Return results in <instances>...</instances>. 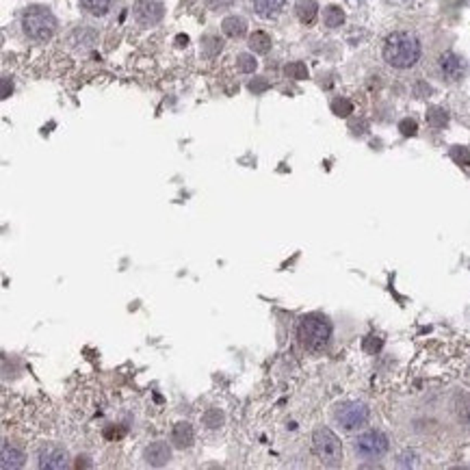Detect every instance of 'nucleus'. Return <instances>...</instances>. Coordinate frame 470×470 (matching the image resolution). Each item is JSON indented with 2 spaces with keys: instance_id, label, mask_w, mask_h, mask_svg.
Instances as JSON below:
<instances>
[{
  "instance_id": "aec40b11",
  "label": "nucleus",
  "mask_w": 470,
  "mask_h": 470,
  "mask_svg": "<svg viewBox=\"0 0 470 470\" xmlns=\"http://www.w3.org/2000/svg\"><path fill=\"white\" fill-rule=\"evenodd\" d=\"M323 22H326V26H330V28L343 26V22H345V11L340 9V7H336V5H332V7H328L326 11H323Z\"/></svg>"
},
{
  "instance_id": "6ab92c4d",
  "label": "nucleus",
  "mask_w": 470,
  "mask_h": 470,
  "mask_svg": "<svg viewBox=\"0 0 470 470\" xmlns=\"http://www.w3.org/2000/svg\"><path fill=\"white\" fill-rule=\"evenodd\" d=\"M250 48L256 55H267L271 50V37L265 33V30H256V33L250 37Z\"/></svg>"
},
{
  "instance_id": "393cba45",
  "label": "nucleus",
  "mask_w": 470,
  "mask_h": 470,
  "mask_svg": "<svg viewBox=\"0 0 470 470\" xmlns=\"http://www.w3.org/2000/svg\"><path fill=\"white\" fill-rule=\"evenodd\" d=\"M332 111L336 113L338 118H347V115H351V113H353V104L347 98H336L332 102Z\"/></svg>"
},
{
  "instance_id": "7ed1b4c3",
  "label": "nucleus",
  "mask_w": 470,
  "mask_h": 470,
  "mask_svg": "<svg viewBox=\"0 0 470 470\" xmlns=\"http://www.w3.org/2000/svg\"><path fill=\"white\" fill-rule=\"evenodd\" d=\"M22 30L28 39L48 41V39H53L55 30H57V18L53 15L50 9H46L41 5H33L22 13Z\"/></svg>"
},
{
  "instance_id": "412c9836",
  "label": "nucleus",
  "mask_w": 470,
  "mask_h": 470,
  "mask_svg": "<svg viewBox=\"0 0 470 470\" xmlns=\"http://www.w3.org/2000/svg\"><path fill=\"white\" fill-rule=\"evenodd\" d=\"M223 420H225V416L219 408H210L202 414V423L206 429H219L223 425Z\"/></svg>"
},
{
  "instance_id": "6e6552de",
  "label": "nucleus",
  "mask_w": 470,
  "mask_h": 470,
  "mask_svg": "<svg viewBox=\"0 0 470 470\" xmlns=\"http://www.w3.org/2000/svg\"><path fill=\"white\" fill-rule=\"evenodd\" d=\"M37 466L39 468H48V470H61L70 466V455L68 451L59 446V444H46L39 449L37 455Z\"/></svg>"
},
{
  "instance_id": "b1692460",
  "label": "nucleus",
  "mask_w": 470,
  "mask_h": 470,
  "mask_svg": "<svg viewBox=\"0 0 470 470\" xmlns=\"http://www.w3.org/2000/svg\"><path fill=\"white\" fill-rule=\"evenodd\" d=\"M256 59H254V55H247V53H243V55H238L236 57V68H238V72H243V74H252V72H256Z\"/></svg>"
},
{
  "instance_id": "4468645a",
  "label": "nucleus",
  "mask_w": 470,
  "mask_h": 470,
  "mask_svg": "<svg viewBox=\"0 0 470 470\" xmlns=\"http://www.w3.org/2000/svg\"><path fill=\"white\" fill-rule=\"evenodd\" d=\"M221 28H223V33L228 35V37L238 39V37H243V35L247 33V22L243 20V18H238V15H228V18L223 20Z\"/></svg>"
},
{
  "instance_id": "bb28decb",
  "label": "nucleus",
  "mask_w": 470,
  "mask_h": 470,
  "mask_svg": "<svg viewBox=\"0 0 470 470\" xmlns=\"http://www.w3.org/2000/svg\"><path fill=\"white\" fill-rule=\"evenodd\" d=\"M384 347V340L379 338V336H366L364 338V343H362V349L366 351V353H379V349Z\"/></svg>"
},
{
  "instance_id": "c85d7f7f",
  "label": "nucleus",
  "mask_w": 470,
  "mask_h": 470,
  "mask_svg": "<svg viewBox=\"0 0 470 470\" xmlns=\"http://www.w3.org/2000/svg\"><path fill=\"white\" fill-rule=\"evenodd\" d=\"M399 131H401L403 137H414L416 131H418V126H416L414 120H403V122L399 124Z\"/></svg>"
},
{
  "instance_id": "cd10ccee",
  "label": "nucleus",
  "mask_w": 470,
  "mask_h": 470,
  "mask_svg": "<svg viewBox=\"0 0 470 470\" xmlns=\"http://www.w3.org/2000/svg\"><path fill=\"white\" fill-rule=\"evenodd\" d=\"M451 158L455 160L458 165H462V167H468L470 165V152L466 148H460V145L451 150Z\"/></svg>"
},
{
  "instance_id": "72a5a7b5",
  "label": "nucleus",
  "mask_w": 470,
  "mask_h": 470,
  "mask_svg": "<svg viewBox=\"0 0 470 470\" xmlns=\"http://www.w3.org/2000/svg\"><path fill=\"white\" fill-rule=\"evenodd\" d=\"M388 3H391V5H408L410 0H388Z\"/></svg>"
},
{
  "instance_id": "ddd939ff",
  "label": "nucleus",
  "mask_w": 470,
  "mask_h": 470,
  "mask_svg": "<svg viewBox=\"0 0 470 470\" xmlns=\"http://www.w3.org/2000/svg\"><path fill=\"white\" fill-rule=\"evenodd\" d=\"M24 464V453L15 446V444H9V442H3V462H0V466H3V470H13V468H20Z\"/></svg>"
},
{
  "instance_id": "f03ea898",
  "label": "nucleus",
  "mask_w": 470,
  "mask_h": 470,
  "mask_svg": "<svg viewBox=\"0 0 470 470\" xmlns=\"http://www.w3.org/2000/svg\"><path fill=\"white\" fill-rule=\"evenodd\" d=\"M297 338L303 349L308 351H323L332 340V323L323 314H306L297 326Z\"/></svg>"
},
{
  "instance_id": "7c9ffc66",
  "label": "nucleus",
  "mask_w": 470,
  "mask_h": 470,
  "mask_svg": "<svg viewBox=\"0 0 470 470\" xmlns=\"http://www.w3.org/2000/svg\"><path fill=\"white\" fill-rule=\"evenodd\" d=\"M250 89H252V91H258V93L265 91V89H267V80H252V83H250Z\"/></svg>"
},
{
  "instance_id": "423d86ee",
  "label": "nucleus",
  "mask_w": 470,
  "mask_h": 470,
  "mask_svg": "<svg viewBox=\"0 0 470 470\" xmlns=\"http://www.w3.org/2000/svg\"><path fill=\"white\" fill-rule=\"evenodd\" d=\"M370 418V410L362 401H343L336 405L334 420L343 427L345 431H358L362 429Z\"/></svg>"
},
{
  "instance_id": "2eb2a0df",
  "label": "nucleus",
  "mask_w": 470,
  "mask_h": 470,
  "mask_svg": "<svg viewBox=\"0 0 470 470\" xmlns=\"http://www.w3.org/2000/svg\"><path fill=\"white\" fill-rule=\"evenodd\" d=\"M95 39H98V33H95V30L89 28V26H80L70 35V41L76 48H91L95 44Z\"/></svg>"
},
{
  "instance_id": "f257e3e1",
  "label": "nucleus",
  "mask_w": 470,
  "mask_h": 470,
  "mask_svg": "<svg viewBox=\"0 0 470 470\" xmlns=\"http://www.w3.org/2000/svg\"><path fill=\"white\" fill-rule=\"evenodd\" d=\"M384 61L395 70H408L414 68L420 55H423V48L416 35L408 33V30H397V33L388 35L384 41Z\"/></svg>"
},
{
  "instance_id": "c756f323",
  "label": "nucleus",
  "mask_w": 470,
  "mask_h": 470,
  "mask_svg": "<svg viewBox=\"0 0 470 470\" xmlns=\"http://www.w3.org/2000/svg\"><path fill=\"white\" fill-rule=\"evenodd\" d=\"M204 3L210 7V9H225V7H230L234 0H204Z\"/></svg>"
},
{
  "instance_id": "f3484780",
  "label": "nucleus",
  "mask_w": 470,
  "mask_h": 470,
  "mask_svg": "<svg viewBox=\"0 0 470 470\" xmlns=\"http://www.w3.org/2000/svg\"><path fill=\"white\" fill-rule=\"evenodd\" d=\"M453 412H455L460 423L470 425V395L460 393L455 399H453Z\"/></svg>"
},
{
  "instance_id": "a878e982",
  "label": "nucleus",
  "mask_w": 470,
  "mask_h": 470,
  "mask_svg": "<svg viewBox=\"0 0 470 470\" xmlns=\"http://www.w3.org/2000/svg\"><path fill=\"white\" fill-rule=\"evenodd\" d=\"M286 76L295 78V80H303V78H308V68L303 66L301 61L288 63V66H286Z\"/></svg>"
},
{
  "instance_id": "0eeeda50",
  "label": "nucleus",
  "mask_w": 470,
  "mask_h": 470,
  "mask_svg": "<svg viewBox=\"0 0 470 470\" xmlns=\"http://www.w3.org/2000/svg\"><path fill=\"white\" fill-rule=\"evenodd\" d=\"M165 5L160 0H137L135 3V20L141 26H154L163 20Z\"/></svg>"
},
{
  "instance_id": "a211bd4d",
  "label": "nucleus",
  "mask_w": 470,
  "mask_h": 470,
  "mask_svg": "<svg viewBox=\"0 0 470 470\" xmlns=\"http://www.w3.org/2000/svg\"><path fill=\"white\" fill-rule=\"evenodd\" d=\"M111 5H113V0H80V7H83L89 15H95V18L106 15Z\"/></svg>"
},
{
  "instance_id": "9d476101",
  "label": "nucleus",
  "mask_w": 470,
  "mask_h": 470,
  "mask_svg": "<svg viewBox=\"0 0 470 470\" xmlns=\"http://www.w3.org/2000/svg\"><path fill=\"white\" fill-rule=\"evenodd\" d=\"M143 460L148 466H165L171 460V449L167 442H152L150 446H145Z\"/></svg>"
},
{
  "instance_id": "2f4dec72",
  "label": "nucleus",
  "mask_w": 470,
  "mask_h": 470,
  "mask_svg": "<svg viewBox=\"0 0 470 470\" xmlns=\"http://www.w3.org/2000/svg\"><path fill=\"white\" fill-rule=\"evenodd\" d=\"M11 89H13V85L9 83V78H3V98H9Z\"/></svg>"
},
{
  "instance_id": "f8f14e48",
  "label": "nucleus",
  "mask_w": 470,
  "mask_h": 470,
  "mask_svg": "<svg viewBox=\"0 0 470 470\" xmlns=\"http://www.w3.org/2000/svg\"><path fill=\"white\" fill-rule=\"evenodd\" d=\"M252 5H254V11L261 15V18H275V15H280L284 5H286V0H252Z\"/></svg>"
},
{
  "instance_id": "4be33fe9",
  "label": "nucleus",
  "mask_w": 470,
  "mask_h": 470,
  "mask_svg": "<svg viewBox=\"0 0 470 470\" xmlns=\"http://www.w3.org/2000/svg\"><path fill=\"white\" fill-rule=\"evenodd\" d=\"M427 122H429L433 128H442V126H446L449 115H446V111H444V109H440V106H433V109H429V111H427Z\"/></svg>"
},
{
  "instance_id": "39448f33",
  "label": "nucleus",
  "mask_w": 470,
  "mask_h": 470,
  "mask_svg": "<svg viewBox=\"0 0 470 470\" xmlns=\"http://www.w3.org/2000/svg\"><path fill=\"white\" fill-rule=\"evenodd\" d=\"M388 449H391V440H388V435L379 429H368L353 440L355 455L362 460H382L388 453Z\"/></svg>"
},
{
  "instance_id": "dca6fc26",
  "label": "nucleus",
  "mask_w": 470,
  "mask_h": 470,
  "mask_svg": "<svg viewBox=\"0 0 470 470\" xmlns=\"http://www.w3.org/2000/svg\"><path fill=\"white\" fill-rule=\"evenodd\" d=\"M295 13L303 24H312L317 20L319 5L314 3V0H299V3L295 5Z\"/></svg>"
},
{
  "instance_id": "9b49d317",
  "label": "nucleus",
  "mask_w": 470,
  "mask_h": 470,
  "mask_svg": "<svg viewBox=\"0 0 470 470\" xmlns=\"http://www.w3.org/2000/svg\"><path fill=\"white\" fill-rule=\"evenodd\" d=\"M171 442L176 449H189L196 442V431L189 423H176L171 429Z\"/></svg>"
},
{
  "instance_id": "473e14b6",
  "label": "nucleus",
  "mask_w": 470,
  "mask_h": 470,
  "mask_svg": "<svg viewBox=\"0 0 470 470\" xmlns=\"http://www.w3.org/2000/svg\"><path fill=\"white\" fill-rule=\"evenodd\" d=\"M347 3L351 5V7H360V5H364L366 0H347Z\"/></svg>"
},
{
  "instance_id": "20e7f679",
  "label": "nucleus",
  "mask_w": 470,
  "mask_h": 470,
  "mask_svg": "<svg viewBox=\"0 0 470 470\" xmlns=\"http://www.w3.org/2000/svg\"><path fill=\"white\" fill-rule=\"evenodd\" d=\"M312 451L326 466H338L343 462V444L330 427H319L312 433Z\"/></svg>"
},
{
  "instance_id": "1a4fd4ad",
  "label": "nucleus",
  "mask_w": 470,
  "mask_h": 470,
  "mask_svg": "<svg viewBox=\"0 0 470 470\" xmlns=\"http://www.w3.org/2000/svg\"><path fill=\"white\" fill-rule=\"evenodd\" d=\"M438 70H440L442 78L449 80V83H458L466 72V63L455 53H444L440 59H438Z\"/></svg>"
},
{
  "instance_id": "5701e85b",
  "label": "nucleus",
  "mask_w": 470,
  "mask_h": 470,
  "mask_svg": "<svg viewBox=\"0 0 470 470\" xmlns=\"http://www.w3.org/2000/svg\"><path fill=\"white\" fill-rule=\"evenodd\" d=\"M221 48H223V44H221L219 37L208 35V37L202 39V50H204L206 57H215V55H219V53H221Z\"/></svg>"
}]
</instances>
